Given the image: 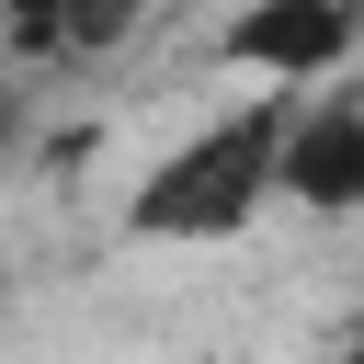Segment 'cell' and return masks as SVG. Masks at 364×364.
I'll use <instances>...</instances> for the list:
<instances>
[{"instance_id": "obj_4", "label": "cell", "mask_w": 364, "mask_h": 364, "mask_svg": "<svg viewBox=\"0 0 364 364\" xmlns=\"http://www.w3.org/2000/svg\"><path fill=\"white\" fill-rule=\"evenodd\" d=\"M159 0H68V23H57V57H114L136 23H148Z\"/></svg>"}, {"instance_id": "obj_3", "label": "cell", "mask_w": 364, "mask_h": 364, "mask_svg": "<svg viewBox=\"0 0 364 364\" xmlns=\"http://www.w3.org/2000/svg\"><path fill=\"white\" fill-rule=\"evenodd\" d=\"M273 205H296V216H364V80L296 91V125L273 148Z\"/></svg>"}, {"instance_id": "obj_1", "label": "cell", "mask_w": 364, "mask_h": 364, "mask_svg": "<svg viewBox=\"0 0 364 364\" xmlns=\"http://www.w3.org/2000/svg\"><path fill=\"white\" fill-rule=\"evenodd\" d=\"M284 125H296V91H239L228 114H205L193 136H171L125 182V239L136 250H228V239H250L262 205H273Z\"/></svg>"}, {"instance_id": "obj_6", "label": "cell", "mask_w": 364, "mask_h": 364, "mask_svg": "<svg viewBox=\"0 0 364 364\" xmlns=\"http://www.w3.org/2000/svg\"><path fill=\"white\" fill-rule=\"evenodd\" d=\"M34 148V102H23V68H0V171Z\"/></svg>"}, {"instance_id": "obj_5", "label": "cell", "mask_w": 364, "mask_h": 364, "mask_svg": "<svg viewBox=\"0 0 364 364\" xmlns=\"http://www.w3.org/2000/svg\"><path fill=\"white\" fill-rule=\"evenodd\" d=\"M68 0H0V68H57Z\"/></svg>"}, {"instance_id": "obj_2", "label": "cell", "mask_w": 364, "mask_h": 364, "mask_svg": "<svg viewBox=\"0 0 364 364\" xmlns=\"http://www.w3.org/2000/svg\"><path fill=\"white\" fill-rule=\"evenodd\" d=\"M364 57V0H239L216 23V68L250 91H330Z\"/></svg>"}]
</instances>
